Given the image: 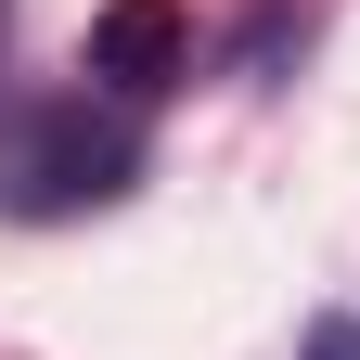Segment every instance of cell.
Here are the masks:
<instances>
[{
    "label": "cell",
    "mask_w": 360,
    "mask_h": 360,
    "mask_svg": "<svg viewBox=\"0 0 360 360\" xmlns=\"http://www.w3.org/2000/svg\"><path fill=\"white\" fill-rule=\"evenodd\" d=\"M129 167H142V142H129L116 116L65 103V116H26L13 142H0V206H26V219H65V206H103Z\"/></svg>",
    "instance_id": "obj_1"
},
{
    "label": "cell",
    "mask_w": 360,
    "mask_h": 360,
    "mask_svg": "<svg viewBox=\"0 0 360 360\" xmlns=\"http://www.w3.org/2000/svg\"><path fill=\"white\" fill-rule=\"evenodd\" d=\"M77 65L103 77V90H129V103H155L167 77H193V13H180V0H103Z\"/></svg>",
    "instance_id": "obj_2"
},
{
    "label": "cell",
    "mask_w": 360,
    "mask_h": 360,
    "mask_svg": "<svg viewBox=\"0 0 360 360\" xmlns=\"http://www.w3.org/2000/svg\"><path fill=\"white\" fill-rule=\"evenodd\" d=\"M296 360H360V322H347V309H322V322H309V347Z\"/></svg>",
    "instance_id": "obj_3"
}]
</instances>
